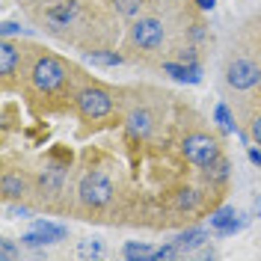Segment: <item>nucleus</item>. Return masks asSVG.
<instances>
[{"mask_svg": "<svg viewBox=\"0 0 261 261\" xmlns=\"http://www.w3.org/2000/svg\"><path fill=\"white\" fill-rule=\"evenodd\" d=\"M30 81L39 92H57L65 83V65L57 57H39L30 71Z\"/></svg>", "mask_w": 261, "mask_h": 261, "instance_id": "f257e3e1", "label": "nucleus"}, {"mask_svg": "<svg viewBox=\"0 0 261 261\" xmlns=\"http://www.w3.org/2000/svg\"><path fill=\"white\" fill-rule=\"evenodd\" d=\"M181 154L190 163H196V166H211L220 158V146H217V140L208 137V134H190L181 143Z\"/></svg>", "mask_w": 261, "mask_h": 261, "instance_id": "f03ea898", "label": "nucleus"}, {"mask_svg": "<svg viewBox=\"0 0 261 261\" xmlns=\"http://www.w3.org/2000/svg\"><path fill=\"white\" fill-rule=\"evenodd\" d=\"M74 104H77L83 119H104L113 110V95L107 89H101V86H86V89L77 92Z\"/></svg>", "mask_w": 261, "mask_h": 261, "instance_id": "7ed1b4c3", "label": "nucleus"}, {"mask_svg": "<svg viewBox=\"0 0 261 261\" xmlns=\"http://www.w3.org/2000/svg\"><path fill=\"white\" fill-rule=\"evenodd\" d=\"M77 193H81L83 205H89V208H104V205L113 199V184H110L107 175H101V172H89V175L81 178Z\"/></svg>", "mask_w": 261, "mask_h": 261, "instance_id": "20e7f679", "label": "nucleus"}, {"mask_svg": "<svg viewBox=\"0 0 261 261\" xmlns=\"http://www.w3.org/2000/svg\"><path fill=\"white\" fill-rule=\"evenodd\" d=\"M130 42L143 50L161 48L163 45V24L158 18H140V21H134V27H130Z\"/></svg>", "mask_w": 261, "mask_h": 261, "instance_id": "39448f33", "label": "nucleus"}, {"mask_svg": "<svg viewBox=\"0 0 261 261\" xmlns=\"http://www.w3.org/2000/svg\"><path fill=\"white\" fill-rule=\"evenodd\" d=\"M226 81H228L231 89H252V86L261 81V71H258V65L252 63V60L238 57V60H231V63H228Z\"/></svg>", "mask_w": 261, "mask_h": 261, "instance_id": "423d86ee", "label": "nucleus"}, {"mask_svg": "<svg viewBox=\"0 0 261 261\" xmlns=\"http://www.w3.org/2000/svg\"><path fill=\"white\" fill-rule=\"evenodd\" d=\"M74 15H77V3L74 0H65V3H57V6L48 9V24L54 30H60V27H68L74 21Z\"/></svg>", "mask_w": 261, "mask_h": 261, "instance_id": "0eeeda50", "label": "nucleus"}, {"mask_svg": "<svg viewBox=\"0 0 261 261\" xmlns=\"http://www.w3.org/2000/svg\"><path fill=\"white\" fill-rule=\"evenodd\" d=\"M0 190H3L6 199H21V196L27 193V178L21 172H6L3 181H0Z\"/></svg>", "mask_w": 261, "mask_h": 261, "instance_id": "6e6552de", "label": "nucleus"}, {"mask_svg": "<svg viewBox=\"0 0 261 261\" xmlns=\"http://www.w3.org/2000/svg\"><path fill=\"white\" fill-rule=\"evenodd\" d=\"M18 63H21L18 48L12 45V42H3V45H0V74H3V77H12Z\"/></svg>", "mask_w": 261, "mask_h": 261, "instance_id": "1a4fd4ad", "label": "nucleus"}, {"mask_svg": "<svg viewBox=\"0 0 261 261\" xmlns=\"http://www.w3.org/2000/svg\"><path fill=\"white\" fill-rule=\"evenodd\" d=\"M234 217H238V214L231 211V208H223V211H217L211 217V226L217 228V231H223V234H231V231L241 228V223H238Z\"/></svg>", "mask_w": 261, "mask_h": 261, "instance_id": "9d476101", "label": "nucleus"}, {"mask_svg": "<svg viewBox=\"0 0 261 261\" xmlns=\"http://www.w3.org/2000/svg\"><path fill=\"white\" fill-rule=\"evenodd\" d=\"M128 130L134 137H148V130H151V113L148 110H134L128 116Z\"/></svg>", "mask_w": 261, "mask_h": 261, "instance_id": "9b49d317", "label": "nucleus"}, {"mask_svg": "<svg viewBox=\"0 0 261 261\" xmlns=\"http://www.w3.org/2000/svg\"><path fill=\"white\" fill-rule=\"evenodd\" d=\"M154 252H158V249H151V246H146V244H134V241H130V244H125V252H122V255L130 258V261H148V258H154Z\"/></svg>", "mask_w": 261, "mask_h": 261, "instance_id": "f8f14e48", "label": "nucleus"}, {"mask_svg": "<svg viewBox=\"0 0 261 261\" xmlns=\"http://www.w3.org/2000/svg\"><path fill=\"white\" fill-rule=\"evenodd\" d=\"M178 249L181 252H187V249H193V246H199V244H205V231H199V228H193V231H187V234H181L178 241Z\"/></svg>", "mask_w": 261, "mask_h": 261, "instance_id": "ddd939ff", "label": "nucleus"}, {"mask_svg": "<svg viewBox=\"0 0 261 261\" xmlns=\"http://www.w3.org/2000/svg\"><path fill=\"white\" fill-rule=\"evenodd\" d=\"M77 255L81 258H101L104 255V246H101V241H81Z\"/></svg>", "mask_w": 261, "mask_h": 261, "instance_id": "4468645a", "label": "nucleus"}, {"mask_svg": "<svg viewBox=\"0 0 261 261\" xmlns=\"http://www.w3.org/2000/svg\"><path fill=\"white\" fill-rule=\"evenodd\" d=\"M113 6H116V12H122V15H140V9H143V0H113Z\"/></svg>", "mask_w": 261, "mask_h": 261, "instance_id": "2eb2a0df", "label": "nucleus"}, {"mask_svg": "<svg viewBox=\"0 0 261 261\" xmlns=\"http://www.w3.org/2000/svg\"><path fill=\"white\" fill-rule=\"evenodd\" d=\"M196 205H199V193H196V190H181L178 193V208L181 211H187V208L193 211Z\"/></svg>", "mask_w": 261, "mask_h": 261, "instance_id": "dca6fc26", "label": "nucleus"}, {"mask_svg": "<svg viewBox=\"0 0 261 261\" xmlns=\"http://www.w3.org/2000/svg\"><path fill=\"white\" fill-rule=\"evenodd\" d=\"M89 63H95V65H119L122 63V57H116V54H89Z\"/></svg>", "mask_w": 261, "mask_h": 261, "instance_id": "f3484780", "label": "nucleus"}, {"mask_svg": "<svg viewBox=\"0 0 261 261\" xmlns=\"http://www.w3.org/2000/svg\"><path fill=\"white\" fill-rule=\"evenodd\" d=\"M18 255H21V252H18L9 241H3V244H0V258H3V261H12V258H18Z\"/></svg>", "mask_w": 261, "mask_h": 261, "instance_id": "a211bd4d", "label": "nucleus"}, {"mask_svg": "<svg viewBox=\"0 0 261 261\" xmlns=\"http://www.w3.org/2000/svg\"><path fill=\"white\" fill-rule=\"evenodd\" d=\"M217 119H220V125L226 130H231V119H228V110L226 107H217Z\"/></svg>", "mask_w": 261, "mask_h": 261, "instance_id": "6ab92c4d", "label": "nucleus"}, {"mask_svg": "<svg viewBox=\"0 0 261 261\" xmlns=\"http://www.w3.org/2000/svg\"><path fill=\"white\" fill-rule=\"evenodd\" d=\"M249 130H252V140H255V143L261 146V113L252 119V128H249Z\"/></svg>", "mask_w": 261, "mask_h": 261, "instance_id": "aec40b11", "label": "nucleus"}, {"mask_svg": "<svg viewBox=\"0 0 261 261\" xmlns=\"http://www.w3.org/2000/svg\"><path fill=\"white\" fill-rule=\"evenodd\" d=\"M15 30H18V24H12V21H6V24H3V36H12Z\"/></svg>", "mask_w": 261, "mask_h": 261, "instance_id": "412c9836", "label": "nucleus"}, {"mask_svg": "<svg viewBox=\"0 0 261 261\" xmlns=\"http://www.w3.org/2000/svg\"><path fill=\"white\" fill-rule=\"evenodd\" d=\"M12 214H15V217H27L30 211H27V208H12Z\"/></svg>", "mask_w": 261, "mask_h": 261, "instance_id": "4be33fe9", "label": "nucleus"}, {"mask_svg": "<svg viewBox=\"0 0 261 261\" xmlns=\"http://www.w3.org/2000/svg\"><path fill=\"white\" fill-rule=\"evenodd\" d=\"M199 6L202 9H214V0H199Z\"/></svg>", "mask_w": 261, "mask_h": 261, "instance_id": "5701e85b", "label": "nucleus"}, {"mask_svg": "<svg viewBox=\"0 0 261 261\" xmlns=\"http://www.w3.org/2000/svg\"><path fill=\"white\" fill-rule=\"evenodd\" d=\"M249 158H252L255 163H261V154H258V151H249Z\"/></svg>", "mask_w": 261, "mask_h": 261, "instance_id": "b1692460", "label": "nucleus"}]
</instances>
